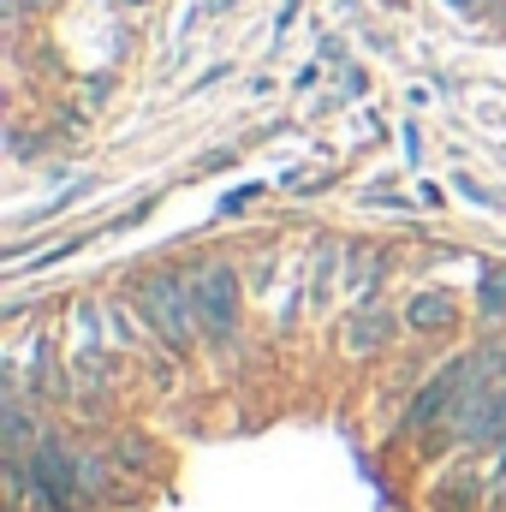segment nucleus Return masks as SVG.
<instances>
[{
    "label": "nucleus",
    "mask_w": 506,
    "mask_h": 512,
    "mask_svg": "<svg viewBox=\"0 0 506 512\" xmlns=\"http://www.w3.org/2000/svg\"><path fill=\"white\" fill-rule=\"evenodd\" d=\"M137 316H143L173 352H191V340L203 334L197 298H191V274H143V280H137Z\"/></svg>",
    "instance_id": "nucleus-1"
},
{
    "label": "nucleus",
    "mask_w": 506,
    "mask_h": 512,
    "mask_svg": "<svg viewBox=\"0 0 506 512\" xmlns=\"http://www.w3.org/2000/svg\"><path fill=\"white\" fill-rule=\"evenodd\" d=\"M483 364H489V352H471V358H453L447 370H435V382L417 387V399H411V411H405V429H411V435H423V429L447 423V417H453V405H459V393L483 376Z\"/></svg>",
    "instance_id": "nucleus-2"
},
{
    "label": "nucleus",
    "mask_w": 506,
    "mask_h": 512,
    "mask_svg": "<svg viewBox=\"0 0 506 512\" xmlns=\"http://www.w3.org/2000/svg\"><path fill=\"white\" fill-rule=\"evenodd\" d=\"M191 298H197V322H203L209 340L239 334V274L227 262H197L191 268Z\"/></svg>",
    "instance_id": "nucleus-3"
},
{
    "label": "nucleus",
    "mask_w": 506,
    "mask_h": 512,
    "mask_svg": "<svg viewBox=\"0 0 506 512\" xmlns=\"http://www.w3.org/2000/svg\"><path fill=\"white\" fill-rule=\"evenodd\" d=\"M393 340V310L387 304H358L352 316H346V352L352 358H370Z\"/></svg>",
    "instance_id": "nucleus-4"
},
{
    "label": "nucleus",
    "mask_w": 506,
    "mask_h": 512,
    "mask_svg": "<svg viewBox=\"0 0 506 512\" xmlns=\"http://www.w3.org/2000/svg\"><path fill=\"white\" fill-rule=\"evenodd\" d=\"M405 322H411L417 334H447V328L459 322V304H453V292H417V298L405 304Z\"/></svg>",
    "instance_id": "nucleus-5"
},
{
    "label": "nucleus",
    "mask_w": 506,
    "mask_h": 512,
    "mask_svg": "<svg viewBox=\"0 0 506 512\" xmlns=\"http://www.w3.org/2000/svg\"><path fill=\"white\" fill-rule=\"evenodd\" d=\"M477 316L483 322H501L506 316V268H483V280H477Z\"/></svg>",
    "instance_id": "nucleus-6"
},
{
    "label": "nucleus",
    "mask_w": 506,
    "mask_h": 512,
    "mask_svg": "<svg viewBox=\"0 0 506 512\" xmlns=\"http://www.w3.org/2000/svg\"><path fill=\"white\" fill-rule=\"evenodd\" d=\"M78 483H84V501H90V495H108V489H114L108 453H78Z\"/></svg>",
    "instance_id": "nucleus-7"
},
{
    "label": "nucleus",
    "mask_w": 506,
    "mask_h": 512,
    "mask_svg": "<svg viewBox=\"0 0 506 512\" xmlns=\"http://www.w3.org/2000/svg\"><path fill=\"white\" fill-rule=\"evenodd\" d=\"M376 274H387V262H381L376 251H352V292H364V286H376Z\"/></svg>",
    "instance_id": "nucleus-8"
},
{
    "label": "nucleus",
    "mask_w": 506,
    "mask_h": 512,
    "mask_svg": "<svg viewBox=\"0 0 506 512\" xmlns=\"http://www.w3.org/2000/svg\"><path fill=\"white\" fill-rule=\"evenodd\" d=\"M334 268H340V251L328 245V251H322V262H316V286H310V298H316V304H328V274H334Z\"/></svg>",
    "instance_id": "nucleus-9"
},
{
    "label": "nucleus",
    "mask_w": 506,
    "mask_h": 512,
    "mask_svg": "<svg viewBox=\"0 0 506 512\" xmlns=\"http://www.w3.org/2000/svg\"><path fill=\"white\" fill-rule=\"evenodd\" d=\"M245 203H256V185H239V191H227V197H221V215H239Z\"/></svg>",
    "instance_id": "nucleus-10"
},
{
    "label": "nucleus",
    "mask_w": 506,
    "mask_h": 512,
    "mask_svg": "<svg viewBox=\"0 0 506 512\" xmlns=\"http://www.w3.org/2000/svg\"><path fill=\"white\" fill-rule=\"evenodd\" d=\"M459 191H465V197H471V203H477V209H495V197H489V191H483V185H477V179H459Z\"/></svg>",
    "instance_id": "nucleus-11"
}]
</instances>
